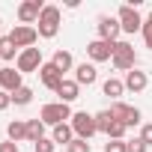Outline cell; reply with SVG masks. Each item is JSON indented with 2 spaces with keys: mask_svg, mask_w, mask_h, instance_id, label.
<instances>
[{
  "mask_svg": "<svg viewBox=\"0 0 152 152\" xmlns=\"http://www.w3.org/2000/svg\"><path fill=\"white\" fill-rule=\"evenodd\" d=\"M60 21H63L60 6H45V9H42V15H39V21H36L39 36H42V39H54V36L60 33Z\"/></svg>",
  "mask_w": 152,
  "mask_h": 152,
  "instance_id": "obj_1",
  "label": "cell"
},
{
  "mask_svg": "<svg viewBox=\"0 0 152 152\" xmlns=\"http://www.w3.org/2000/svg\"><path fill=\"white\" fill-rule=\"evenodd\" d=\"M9 39H12L15 48L27 51V48H33V45L39 42V30H36V27H27V24H15L12 33H9Z\"/></svg>",
  "mask_w": 152,
  "mask_h": 152,
  "instance_id": "obj_7",
  "label": "cell"
},
{
  "mask_svg": "<svg viewBox=\"0 0 152 152\" xmlns=\"http://www.w3.org/2000/svg\"><path fill=\"white\" fill-rule=\"evenodd\" d=\"M140 140H143L146 146H152V122H146V125H140Z\"/></svg>",
  "mask_w": 152,
  "mask_h": 152,
  "instance_id": "obj_30",
  "label": "cell"
},
{
  "mask_svg": "<svg viewBox=\"0 0 152 152\" xmlns=\"http://www.w3.org/2000/svg\"><path fill=\"white\" fill-rule=\"evenodd\" d=\"M99 39H104V42H119V33H122V27H119V21H116V15H99Z\"/></svg>",
  "mask_w": 152,
  "mask_h": 152,
  "instance_id": "obj_9",
  "label": "cell"
},
{
  "mask_svg": "<svg viewBox=\"0 0 152 152\" xmlns=\"http://www.w3.org/2000/svg\"><path fill=\"white\" fill-rule=\"evenodd\" d=\"M9 104H12V96H9V93H3V90H0V110H6Z\"/></svg>",
  "mask_w": 152,
  "mask_h": 152,
  "instance_id": "obj_32",
  "label": "cell"
},
{
  "mask_svg": "<svg viewBox=\"0 0 152 152\" xmlns=\"http://www.w3.org/2000/svg\"><path fill=\"white\" fill-rule=\"evenodd\" d=\"M107 110H110V113H113V119H116V122H122L125 128L140 125V110H137V107H131V104H125V102H113Z\"/></svg>",
  "mask_w": 152,
  "mask_h": 152,
  "instance_id": "obj_8",
  "label": "cell"
},
{
  "mask_svg": "<svg viewBox=\"0 0 152 152\" xmlns=\"http://www.w3.org/2000/svg\"><path fill=\"white\" fill-rule=\"evenodd\" d=\"M6 134H9V140H15V143L27 140V119H12V122L6 125Z\"/></svg>",
  "mask_w": 152,
  "mask_h": 152,
  "instance_id": "obj_19",
  "label": "cell"
},
{
  "mask_svg": "<svg viewBox=\"0 0 152 152\" xmlns=\"http://www.w3.org/2000/svg\"><path fill=\"white\" fill-rule=\"evenodd\" d=\"M116 21H119V27H122V33H128V36H134V33H140L143 30V18H140V12L134 9V6H119V12H116Z\"/></svg>",
  "mask_w": 152,
  "mask_h": 152,
  "instance_id": "obj_5",
  "label": "cell"
},
{
  "mask_svg": "<svg viewBox=\"0 0 152 152\" xmlns=\"http://www.w3.org/2000/svg\"><path fill=\"white\" fill-rule=\"evenodd\" d=\"M104 152H128V143L125 140H107L104 143Z\"/></svg>",
  "mask_w": 152,
  "mask_h": 152,
  "instance_id": "obj_28",
  "label": "cell"
},
{
  "mask_svg": "<svg viewBox=\"0 0 152 152\" xmlns=\"http://www.w3.org/2000/svg\"><path fill=\"white\" fill-rule=\"evenodd\" d=\"M51 63H54V66H57V69H60L63 75L75 69V60H72V54H69V51H57V54L51 57Z\"/></svg>",
  "mask_w": 152,
  "mask_h": 152,
  "instance_id": "obj_21",
  "label": "cell"
},
{
  "mask_svg": "<svg viewBox=\"0 0 152 152\" xmlns=\"http://www.w3.org/2000/svg\"><path fill=\"white\" fill-rule=\"evenodd\" d=\"M51 140H54V143H63V146H69V143L75 140V131H72V125H69V122H63V125H54V128H51Z\"/></svg>",
  "mask_w": 152,
  "mask_h": 152,
  "instance_id": "obj_18",
  "label": "cell"
},
{
  "mask_svg": "<svg viewBox=\"0 0 152 152\" xmlns=\"http://www.w3.org/2000/svg\"><path fill=\"white\" fill-rule=\"evenodd\" d=\"M125 143H128V152H146V149H149V146H146L140 137H134V140H125Z\"/></svg>",
  "mask_w": 152,
  "mask_h": 152,
  "instance_id": "obj_29",
  "label": "cell"
},
{
  "mask_svg": "<svg viewBox=\"0 0 152 152\" xmlns=\"http://www.w3.org/2000/svg\"><path fill=\"white\" fill-rule=\"evenodd\" d=\"M45 128H48V125H45L39 116H36V119H27V140H30V143L42 140V137H45Z\"/></svg>",
  "mask_w": 152,
  "mask_h": 152,
  "instance_id": "obj_20",
  "label": "cell"
},
{
  "mask_svg": "<svg viewBox=\"0 0 152 152\" xmlns=\"http://www.w3.org/2000/svg\"><path fill=\"white\" fill-rule=\"evenodd\" d=\"M57 102H63V104H72L75 99H81V87H78V81H75V78H66L60 87H57Z\"/></svg>",
  "mask_w": 152,
  "mask_h": 152,
  "instance_id": "obj_15",
  "label": "cell"
},
{
  "mask_svg": "<svg viewBox=\"0 0 152 152\" xmlns=\"http://www.w3.org/2000/svg\"><path fill=\"white\" fill-rule=\"evenodd\" d=\"M45 66V60H42V51L39 48H27V51H18V60H15V69L21 72V75H27V72H36L39 75V69Z\"/></svg>",
  "mask_w": 152,
  "mask_h": 152,
  "instance_id": "obj_6",
  "label": "cell"
},
{
  "mask_svg": "<svg viewBox=\"0 0 152 152\" xmlns=\"http://www.w3.org/2000/svg\"><path fill=\"white\" fill-rule=\"evenodd\" d=\"M146 87H149V75H146V72L131 69V72L125 75V90H131V93H143Z\"/></svg>",
  "mask_w": 152,
  "mask_h": 152,
  "instance_id": "obj_16",
  "label": "cell"
},
{
  "mask_svg": "<svg viewBox=\"0 0 152 152\" xmlns=\"http://www.w3.org/2000/svg\"><path fill=\"white\" fill-rule=\"evenodd\" d=\"M21 78H24V75L18 72V69H12V66H6V69H0V90H3V93H15V90H21L24 84H21Z\"/></svg>",
  "mask_w": 152,
  "mask_h": 152,
  "instance_id": "obj_12",
  "label": "cell"
},
{
  "mask_svg": "<svg viewBox=\"0 0 152 152\" xmlns=\"http://www.w3.org/2000/svg\"><path fill=\"white\" fill-rule=\"evenodd\" d=\"M0 33H3V18H0Z\"/></svg>",
  "mask_w": 152,
  "mask_h": 152,
  "instance_id": "obj_33",
  "label": "cell"
},
{
  "mask_svg": "<svg viewBox=\"0 0 152 152\" xmlns=\"http://www.w3.org/2000/svg\"><path fill=\"white\" fill-rule=\"evenodd\" d=\"M33 149H36V152H54V149H57V143H54L51 137H42V140H36V143H33Z\"/></svg>",
  "mask_w": 152,
  "mask_h": 152,
  "instance_id": "obj_27",
  "label": "cell"
},
{
  "mask_svg": "<svg viewBox=\"0 0 152 152\" xmlns=\"http://www.w3.org/2000/svg\"><path fill=\"white\" fill-rule=\"evenodd\" d=\"M110 63H113V69H119V72H131V69H137V54H134V45H128V42H116L113 45V57H110Z\"/></svg>",
  "mask_w": 152,
  "mask_h": 152,
  "instance_id": "obj_4",
  "label": "cell"
},
{
  "mask_svg": "<svg viewBox=\"0 0 152 152\" xmlns=\"http://www.w3.org/2000/svg\"><path fill=\"white\" fill-rule=\"evenodd\" d=\"M30 102H33V90H30V87H21V90L12 93V104L24 107V104H30Z\"/></svg>",
  "mask_w": 152,
  "mask_h": 152,
  "instance_id": "obj_24",
  "label": "cell"
},
{
  "mask_svg": "<svg viewBox=\"0 0 152 152\" xmlns=\"http://www.w3.org/2000/svg\"><path fill=\"white\" fill-rule=\"evenodd\" d=\"M140 33H143V42H146V48L152 51V12L143 18V30H140Z\"/></svg>",
  "mask_w": 152,
  "mask_h": 152,
  "instance_id": "obj_26",
  "label": "cell"
},
{
  "mask_svg": "<svg viewBox=\"0 0 152 152\" xmlns=\"http://www.w3.org/2000/svg\"><path fill=\"white\" fill-rule=\"evenodd\" d=\"M42 9H45L42 0H24V3L18 6V21H21V24H27V27H33V24L39 21Z\"/></svg>",
  "mask_w": 152,
  "mask_h": 152,
  "instance_id": "obj_11",
  "label": "cell"
},
{
  "mask_svg": "<svg viewBox=\"0 0 152 152\" xmlns=\"http://www.w3.org/2000/svg\"><path fill=\"white\" fill-rule=\"evenodd\" d=\"M75 81H78V87H93L99 81V72L93 63H78L75 66Z\"/></svg>",
  "mask_w": 152,
  "mask_h": 152,
  "instance_id": "obj_14",
  "label": "cell"
},
{
  "mask_svg": "<svg viewBox=\"0 0 152 152\" xmlns=\"http://www.w3.org/2000/svg\"><path fill=\"white\" fill-rule=\"evenodd\" d=\"M102 93H104L107 99H113V102H119V96L125 93V81H119V78H107V81L102 84Z\"/></svg>",
  "mask_w": 152,
  "mask_h": 152,
  "instance_id": "obj_17",
  "label": "cell"
},
{
  "mask_svg": "<svg viewBox=\"0 0 152 152\" xmlns=\"http://www.w3.org/2000/svg\"><path fill=\"white\" fill-rule=\"evenodd\" d=\"M15 51H18V48L12 45V39H9V36H0V60H18V57H15Z\"/></svg>",
  "mask_w": 152,
  "mask_h": 152,
  "instance_id": "obj_23",
  "label": "cell"
},
{
  "mask_svg": "<svg viewBox=\"0 0 152 152\" xmlns=\"http://www.w3.org/2000/svg\"><path fill=\"white\" fill-rule=\"evenodd\" d=\"M0 152H18V143H15V140H9V137H6V140H3V143H0Z\"/></svg>",
  "mask_w": 152,
  "mask_h": 152,
  "instance_id": "obj_31",
  "label": "cell"
},
{
  "mask_svg": "<svg viewBox=\"0 0 152 152\" xmlns=\"http://www.w3.org/2000/svg\"><path fill=\"white\" fill-rule=\"evenodd\" d=\"M39 119H42L45 125H51V128H54V125H63V122L72 119V107L63 104V102H48V104H42Z\"/></svg>",
  "mask_w": 152,
  "mask_h": 152,
  "instance_id": "obj_2",
  "label": "cell"
},
{
  "mask_svg": "<svg viewBox=\"0 0 152 152\" xmlns=\"http://www.w3.org/2000/svg\"><path fill=\"white\" fill-rule=\"evenodd\" d=\"M66 152H93V146H90V140H81V137H75V140L66 146Z\"/></svg>",
  "mask_w": 152,
  "mask_h": 152,
  "instance_id": "obj_25",
  "label": "cell"
},
{
  "mask_svg": "<svg viewBox=\"0 0 152 152\" xmlns=\"http://www.w3.org/2000/svg\"><path fill=\"white\" fill-rule=\"evenodd\" d=\"M75 137H81V140H90L93 134H99V125H96V113H87V110H78V113H72L69 119Z\"/></svg>",
  "mask_w": 152,
  "mask_h": 152,
  "instance_id": "obj_3",
  "label": "cell"
},
{
  "mask_svg": "<svg viewBox=\"0 0 152 152\" xmlns=\"http://www.w3.org/2000/svg\"><path fill=\"white\" fill-rule=\"evenodd\" d=\"M113 45H116V42L93 39V42H87V57H90L93 63H104V60H110V57H113Z\"/></svg>",
  "mask_w": 152,
  "mask_h": 152,
  "instance_id": "obj_10",
  "label": "cell"
},
{
  "mask_svg": "<svg viewBox=\"0 0 152 152\" xmlns=\"http://www.w3.org/2000/svg\"><path fill=\"white\" fill-rule=\"evenodd\" d=\"M113 122H116V119H113V113H110V110H99V113H96V125H99V131H102V134H107Z\"/></svg>",
  "mask_w": 152,
  "mask_h": 152,
  "instance_id": "obj_22",
  "label": "cell"
},
{
  "mask_svg": "<svg viewBox=\"0 0 152 152\" xmlns=\"http://www.w3.org/2000/svg\"><path fill=\"white\" fill-rule=\"evenodd\" d=\"M39 81H42L48 90H54V93H57V87L66 81V75H63V72H60L54 63H45V66L39 69Z\"/></svg>",
  "mask_w": 152,
  "mask_h": 152,
  "instance_id": "obj_13",
  "label": "cell"
}]
</instances>
